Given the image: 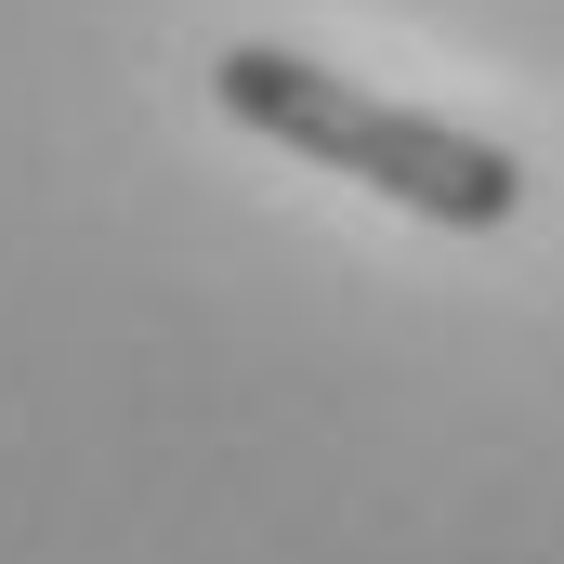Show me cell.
<instances>
[{
  "instance_id": "6da1fadb",
  "label": "cell",
  "mask_w": 564,
  "mask_h": 564,
  "mask_svg": "<svg viewBox=\"0 0 564 564\" xmlns=\"http://www.w3.org/2000/svg\"><path fill=\"white\" fill-rule=\"evenodd\" d=\"M210 93H224L237 132L289 144V158H315V171H341V184L421 210V224L499 237V224L525 210V158H512V144L446 132L421 106H381V93H355L341 66H315V53H289V40H224V53H210Z\"/></svg>"
}]
</instances>
